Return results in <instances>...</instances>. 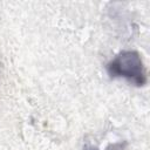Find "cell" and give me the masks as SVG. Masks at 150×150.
Returning a JSON list of instances; mask_svg holds the SVG:
<instances>
[{"mask_svg": "<svg viewBox=\"0 0 150 150\" xmlns=\"http://www.w3.org/2000/svg\"><path fill=\"white\" fill-rule=\"evenodd\" d=\"M124 146H125V142H120V143H115V144H111L110 146L107 148V150H124Z\"/></svg>", "mask_w": 150, "mask_h": 150, "instance_id": "7a4b0ae2", "label": "cell"}, {"mask_svg": "<svg viewBox=\"0 0 150 150\" xmlns=\"http://www.w3.org/2000/svg\"><path fill=\"white\" fill-rule=\"evenodd\" d=\"M107 71L111 77H124L137 87L146 83L143 61L136 50L120 52L107 64Z\"/></svg>", "mask_w": 150, "mask_h": 150, "instance_id": "6da1fadb", "label": "cell"}, {"mask_svg": "<svg viewBox=\"0 0 150 150\" xmlns=\"http://www.w3.org/2000/svg\"><path fill=\"white\" fill-rule=\"evenodd\" d=\"M82 150H98V149H97V146H95V145H93L90 143H84Z\"/></svg>", "mask_w": 150, "mask_h": 150, "instance_id": "3957f363", "label": "cell"}]
</instances>
